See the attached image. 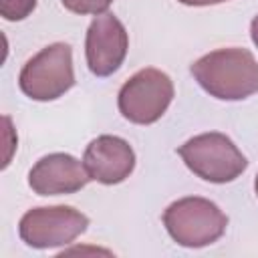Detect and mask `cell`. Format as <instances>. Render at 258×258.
Wrapping results in <instances>:
<instances>
[{
    "label": "cell",
    "instance_id": "6da1fadb",
    "mask_svg": "<svg viewBox=\"0 0 258 258\" xmlns=\"http://www.w3.org/2000/svg\"><path fill=\"white\" fill-rule=\"evenodd\" d=\"M198 85L214 99L242 101L258 93V60L248 48H216L189 67Z\"/></svg>",
    "mask_w": 258,
    "mask_h": 258
},
{
    "label": "cell",
    "instance_id": "7a4b0ae2",
    "mask_svg": "<svg viewBox=\"0 0 258 258\" xmlns=\"http://www.w3.org/2000/svg\"><path fill=\"white\" fill-rule=\"evenodd\" d=\"M161 220L171 240L183 248L210 246L218 242L228 228V216L220 206L200 196H185L171 202Z\"/></svg>",
    "mask_w": 258,
    "mask_h": 258
},
{
    "label": "cell",
    "instance_id": "3957f363",
    "mask_svg": "<svg viewBox=\"0 0 258 258\" xmlns=\"http://www.w3.org/2000/svg\"><path fill=\"white\" fill-rule=\"evenodd\" d=\"M177 155L194 175L210 183H230L248 167L246 155L228 135L220 131L189 137L177 147Z\"/></svg>",
    "mask_w": 258,
    "mask_h": 258
},
{
    "label": "cell",
    "instance_id": "277c9868",
    "mask_svg": "<svg viewBox=\"0 0 258 258\" xmlns=\"http://www.w3.org/2000/svg\"><path fill=\"white\" fill-rule=\"evenodd\" d=\"M75 85L73 48L52 42L28 58L18 75L20 91L32 101H54Z\"/></svg>",
    "mask_w": 258,
    "mask_h": 258
},
{
    "label": "cell",
    "instance_id": "5b68a950",
    "mask_svg": "<svg viewBox=\"0 0 258 258\" xmlns=\"http://www.w3.org/2000/svg\"><path fill=\"white\" fill-rule=\"evenodd\" d=\"M175 95L167 73L145 67L131 75L117 95L119 113L135 125H151L163 117Z\"/></svg>",
    "mask_w": 258,
    "mask_h": 258
},
{
    "label": "cell",
    "instance_id": "8992f818",
    "mask_svg": "<svg viewBox=\"0 0 258 258\" xmlns=\"http://www.w3.org/2000/svg\"><path fill=\"white\" fill-rule=\"evenodd\" d=\"M89 228V218L73 206H38L18 222L20 240L36 250L58 248L75 242Z\"/></svg>",
    "mask_w": 258,
    "mask_h": 258
},
{
    "label": "cell",
    "instance_id": "52a82bcc",
    "mask_svg": "<svg viewBox=\"0 0 258 258\" xmlns=\"http://www.w3.org/2000/svg\"><path fill=\"white\" fill-rule=\"evenodd\" d=\"M129 48V36L123 22L111 14H99L87 28L85 56L87 67L95 77H111L123 64Z\"/></svg>",
    "mask_w": 258,
    "mask_h": 258
},
{
    "label": "cell",
    "instance_id": "ba28073f",
    "mask_svg": "<svg viewBox=\"0 0 258 258\" xmlns=\"http://www.w3.org/2000/svg\"><path fill=\"white\" fill-rule=\"evenodd\" d=\"M91 181L85 161L71 153H48L28 171V185L38 196H67L83 189Z\"/></svg>",
    "mask_w": 258,
    "mask_h": 258
},
{
    "label": "cell",
    "instance_id": "9c48e42d",
    "mask_svg": "<svg viewBox=\"0 0 258 258\" xmlns=\"http://www.w3.org/2000/svg\"><path fill=\"white\" fill-rule=\"evenodd\" d=\"M83 161L91 173V179L103 185H115L133 173L135 151L123 137L99 135L87 145Z\"/></svg>",
    "mask_w": 258,
    "mask_h": 258
},
{
    "label": "cell",
    "instance_id": "30bf717a",
    "mask_svg": "<svg viewBox=\"0 0 258 258\" xmlns=\"http://www.w3.org/2000/svg\"><path fill=\"white\" fill-rule=\"evenodd\" d=\"M36 8V0H0V14L4 20L18 22L32 14Z\"/></svg>",
    "mask_w": 258,
    "mask_h": 258
},
{
    "label": "cell",
    "instance_id": "8fae6325",
    "mask_svg": "<svg viewBox=\"0 0 258 258\" xmlns=\"http://www.w3.org/2000/svg\"><path fill=\"white\" fill-rule=\"evenodd\" d=\"M60 4L75 14H105L107 8L113 4V0H60Z\"/></svg>",
    "mask_w": 258,
    "mask_h": 258
},
{
    "label": "cell",
    "instance_id": "7c38bea8",
    "mask_svg": "<svg viewBox=\"0 0 258 258\" xmlns=\"http://www.w3.org/2000/svg\"><path fill=\"white\" fill-rule=\"evenodd\" d=\"M177 2L185 4V6H214V4L228 2V0H177Z\"/></svg>",
    "mask_w": 258,
    "mask_h": 258
},
{
    "label": "cell",
    "instance_id": "4fadbf2b",
    "mask_svg": "<svg viewBox=\"0 0 258 258\" xmlns=\"http://www.w3.org/2000/svg\"><path fill=\"white\" fill-rule=\"evenodd\" d=\"M250 38H252V42L256 44V48H258V14L252 18V22H250Z\"/></svg>",
    "mask_w": 258,
    "mask_h": 258
},
{
    "label": "cell",
    "instance_id": "5bb4252c",
    "mask_svg": "<svg viewBox=\"0 0 258 258\" xmlns=\"http://www.w3.org/2000/svg\"><path fill=\"white\" fill-rule=\"evenodd\" d=\"M254 191H256V196H258V173H256V179H254Z\"/></svg>",
    "mask_w": 258,
    "mask_h": 258
}]
</instances>
